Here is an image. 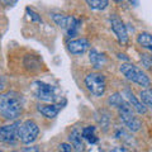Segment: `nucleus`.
Listing matches in <instances>:
<instances>
[{
	"mask_svg": "<svg viewBox=\"0 0 152 152\" xmlns=\"http://www.w3.org/2000/svg\"><path fill=\"white\" fill-rule=\"evenodd\" d=\"M108 104L110 107L117 108L118 114H119V119L122 123L127 127L131 132H138L142 128L141 121L134 115L133 108L127 99L123 98V94L121 93H114L108 98Z\"/></svg>",
	"mask_w": 152,
	"mask_h": 152,
	"instance_id": "f257e3e1",
	"label": "nucleus"
},
{
	"mask_svg": "<svg viewBox=\"0 0 152 152\" xmlns=\"http://www.w3.org/2000/svg\"><path fill=\"white\" fill-rule=\"evenodd\" d=\"M23 112V96L17 91L0 94V114L8 121H14Z\"/></svg>",
	"mask_w": 152,
	"mask_h": 152,
	"instance_id": "f03ea898",
	"label": "nucleus"
},
{
	"mask_svg": "<svg viewBox=\"0 0 152 152\" xmlns=\"http://www.w3.org/2000/svg\"><path fill=\"white\" fill-rule=\"evenodd\" d=\"M119 70H121V72L126 76V79H128L129 81L140 85L142 88H146V89L150 88V85H151L150 77L138 67V66L129 64V62H126V64L121 65Z\"/></svg>",
	"mask_w": 152,
	"mask_h": 152,
	"instance_id": "7ed1b4c3",
	"label": "nucleus"
},
{
	"mask_svg": "<svg viewBox=\"0 0 152 152\" xmlns=\"http://www.w3.org/2000/svg\"><path fill=\"white\" fill-rule=\"evenodd\" d=\"M32 91L34 96L45 103H56L58 100L57 89L53 85H50L43 81H34L32 85Z\"/></svg>",
	"mask_w": 152,
	"mask_h": 152,
	"instance_id": "20e7f679",
	"label": "nucleus"
},
{
	"mask_svg": "<svg viewBox=\"0 0 152 152\" xmlns=\"http://www.w3.org/2000/svg\"><path fill=\"white\" fill-rule=\"evenodd\" d=\"M85 86L89 90V93L94 95V96H103L104 93L107 90V81L104 75L99 74V72H91L88 74L84 79Z\"/></svg>",
	"mask_w": 152,
	"mask_h": 152,
	"instance_id": "39448f33",
	"label": "nucleus"
},
{
	"mask_svg": "<svg viewBox=\"0 0 152 152\" xmlns=\"http://www.w3.org/2000/svg\"><path fill=\"white\" fill-rule=\"evenodd\" d=\"M53 22L58 26L61 29H64L66 33H67L69 37H74L77 34L79 28H80V20L76 19L72 15H66V14H57L53 13L51 14Z\"/></svg>",
	"mask_w": 152,
	"mask_h": 152,
	"instance_id": "423d86ee",
	"label": "nucleus"
},
{
	"mask_svg": "<svg viewBox=\"0 0 152 152\" xmlns=\"http://www.w3.org/2000/svg\"><path fill=\"white\" fill-rule=\"evenodd\" d=\"M38 134H39V128L33 121H24L18 128V140L24 145L33 143L37 140Z\"/></svg>",
	"mask_w": 152,
	"mask_h": 152,
	"instance_id": "0eeeda50",
	"label": "nucleus"
},
{
	"mask_svg": "<svg viewBox=\"0 0 152 152\" xmlns=\"http://www.w3.org/2000/svg\"><path fill=\"white\" fill-rule=\"evenodd\" d=\"M110 26L113 33L117 36L119 43L126 45L128 42V32L127 27L124 26V23L122 22V19L117 15V14H112L110 15Z\"/></svg>",
	"mask_w": 152,
	"mask_h": 152,
	"instance_id": "6e6552de",
	"label": "nucleus"
},
{
	"mask_svg": "<svg viewBox=\"0 0 152 152\" xmlns=\"http://www.w3.org/2000/svg\"><path fill=\"white\" fill-rule=\"evenodd\" d=\"M20 126V122H15L8 126L0 127V141L5 143H13L18 138V128Z\"/></svg>",
	"mask_w": 152,
	"mask_h": 152,
	"instance_id": "1a4fd4ad",
	"label": "nucleus"
},
{
	"mask_svg": "<svg viewBox=\"0 0 152 152\" xmlns=\"http://www.w3.org/2000/svg\"><path fill=\"white\" fill-rule=\"evenodd\" d=\"M89 47H90V42L86 38H77V39H72L67 43L69 52L75 56L85 53V52L89 50Z\"/></svg>",
	"mask_w": 152,
	"mask_h": 152,
	"instance_id": "9d476101",
	"label": "nucleus"
},
{
	"mask_svg": "<svg viewBox=\"0 0 152 152\" xmlns=\"http://www.w3.org/2000/svg\"><path fill=\"white\" fill-rule=\"evenodd\" d=\"M123 95H124L126 99L128 100V103L131 104L132 108L134 109V110L138 114H145L147 112V107L142 102H140L138 99H137V96H134V94H133L129 89H124V90H123Z\"/></svg>",
	"mask_w": 152,
	"mask_h": 152,
	"instance_id": "9b49d317",
	"label": "nucleus"
},
{
	"mask_svg": "<svg viewBox=\"0 0 152 152\" xmlns=\"http://www.w3.org/2000/svg\"><path fill=\"white\" fill-rule=\"evenodd\" d=\"M61 108H62L61 104L50 103V104H46V105H39V107H38V112H39L43 117L50 118V119H51V118L57 117V114L60 113Z\"/></svg>",
	"mask_w": 152,
	"mask_h": 152,
	"instance_id": "f8f14e48",
	"label": "nucleus"
},
{
	"mask_svg": "<svg viewBox=\"0 0 152 152\" xmlns=\"http://www.w3.org/2000/svg\"><path fill=\"white\" fill-rule=\"evenodd\" d=\"M89 60L94 69H102L107 64V57L103 53H99L96 50H91L89 52Z\"/></svg>",
	"mask_w": 152,
	"mask_h": 152,
	"instance_id": "ddd939ff",
	"label": "nucleus"
},
{
	"mask_svg": "<svg viewBox=\"0 0 152 152\" xmlns=\"http://www.w3.org/2000/svg\"><path fill=\"white\" fill-rule=\"evenodd\" d=\"M69 141H70V145L72 146L75 150H77V151H83V150H84V143H83L81 132H79L77 129H74L72 132L70 133Z\"/></svg>",
	"mask_w": 152,
	"mask_h": 152,
	"instance_id": "4468645a",
	"label": "nucleus"
},
{
	"mask_svg": "<svg viewBox=\"0 0 152 152\" xmlns=\"http://www.w3.org/2000/svg\"><path fill=\"white\" fill-rule=\"evenodd\" d=\"M137 43H138L141 47L148 50L152 52V34L147 32H142L137 36Z\"/></svg>",
	"mask_w": 152,
	"mask_h": 152,
	"instance_id": "2eb2a0df",
	"label": "nucleus"
},
{
	"mask_svg": "<svg viewBox=\"0 0 152 152\" xmlns=\"http://www.w3.org/2000/svg\"><path fill=\"white\" fill-rule=\"evenodd\" d=\"M81 136H83L84 140H86L89 142V143H96L99 141L96 134H95V127H93V126H88V127L83 128Z\"/></svg>",
	"mask_w": 152,
	"mask_h": 152,
	"instance_id": "dca6fc26",
	"label": "nucleus"
},
{
	"mask_svg": "<svg viewBox=\"0 0 152 152\" xmlns=\"http://www.w3.org/2000/svg\"><path fill=\"white\" fill-rule=\"evenodd\" d=\"M85 1L93 10H104L109 4V0H85Z\"/></svg>",
	"mask_w": 152,
	"mask_h": 152,
	"instance_id": "f3484780",
	"label": "nucleus"
},
{
	"mask_svg": "<svg viewBox=\"0 0 152 152\" xmlns=\"http://www.w3.org/2000/svg\"><path fill=\"white\" fill-rule=\"evenodd\" d=\"M140 98H141V102L143 103L147 108L152 109V90H151V89L141 90Z\"/></svg>",
	"mask_w": 152,
	"mask_h": 152,
	"instance_id": "a211bd4d",
	"label": "nucleus"
},
{
	"mask_svg": "<svg viewBox=\"0 0 152 152\" xmlns=\"http://www.w3.org/2000/svg\"><path fill=\"white\" fill-rule=\"evenodd\" d=\"M27 13L29 14V17H31V19L33 22H38V23H41L42 22V19H41V17L38 15V14L36 13V12H33L32 9H29V8H27Z\"/></svg>",
	"mask_w": 152,
	"mask_h": 152,
	"instance_id": "6ab92c4d",
	"label": "nucleus"
},
{
	"mask_svg": "<svg viewBox=\"0 0 152 152\" xmlns=\"http://www.w3.org/2000/svg\"><path fill=\"white\" fill-rule=\"evenodd\" d=\"M72 148H74V147L71 146L70 143H61L58 146V151L60 152H71V151H72Z\"/></svg>",
	"mask_w": 152,
	"mask_h": 152,
	"instance_id": "aec40b11",
	"label": "nucleus"
},
{
	"mask_svg": "<svg viewBox=\"0 0 152 152\" xmlns=\"http://www.w3.org/2000/svg\"><path fill=\"white\" fill-rule=\"evenodd\" d=\"M22 152H39V148L38 146H32V147H26Z\"/></svg>",
	"mask_w": 152,
	"mask_h": 152,
	"instance_id": "412c9836",
	"label": "nucleus"
},
{
	"mask_svg": "<svg viewBox=\"0 0 152 152\" xmlns=\"http://www.w3.org/2000/svg\"><path fill=\"white\" fill-rule=\"evenodd\" d=\"M0 1H1L4 5H7V7H12L18 1V0H0Z\"/></svg>",
	"mask_w": 152,
	"mask_h": 152,
	"instance_id": "4be33fe9",
	"label": "nucleus"
},
{
	"mask_svg": "<svg viewBox=\"0 0 152 152\" xmlns=\"http://www.w3.org/2000/svg\"><path fill=\"white\" fill-rule=\"evenodd\" d=\"M7 86V81H5V79L3 77V76H0V93L3 91L4 89H5Z\"/></svg>",
	"mask_w": 152,
	"mask_h": 152,
	"instance_id": "5701e85b",
	"label": "nucleus"
},
{
	"mask_svg": "<svg viewBox=\"0 0 152 152\" xmlns=\"http://www.w3.org/2000/svg\"><path fill=\"white\" fill-rule=\"evenodd\" d=\"M109 152H128L126 148H123V147H115V148H113L110 150Z\"/></svg>",
	"mask_w": 152,
	"mask_h": 152,
	"instance_id": "b1692460",
	"label": "nucleus"
},
{
	"mask_svg": "<svg viewBox=\"0 0 152 152\" xmlns=\"http://www.w3.org/2000/svg\"><path fill=\"white\" fill-rule=\"evenodd\" d=\"M151 62H152V56H151Z\"/></svg>",
	"mask_w": 152,
	"mask_h": 152,
	"instance_id": "393cba45",
	"label": "nucleus"
},
{
	"mask_svg": "<svg viewBox=\"0 0 152 152\" xmlns=\"http://www.w3.org/2000/svg\"><path fill=\"white\" fill-rule=\"evenodd\" d=\"M13 152H18V151H13Z\"/></svg>",
	"mask_w": 152,
	"mask_h": 152,
	"instance_id": "a878e982",
	"label": "nucleus"
},
{
	"mask_svg": "<svg viewBox=\"0 0 152 152\" xmlns=\"http://www.w3.org/2000/svg\"><path fill=\"white\" fill-rule=\"evenodd\" d=\"M0 152H3V151H1V150H0Z\"/></svg>",
	"mask_w": 152,
	"mask_h": 152,
	"instance_id": "bb28decb",
	"label": "nucleus"
}]
</instances>
